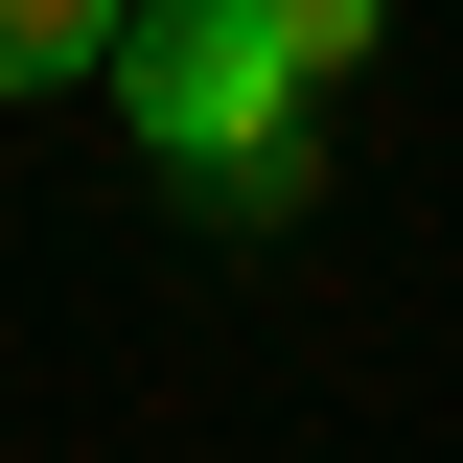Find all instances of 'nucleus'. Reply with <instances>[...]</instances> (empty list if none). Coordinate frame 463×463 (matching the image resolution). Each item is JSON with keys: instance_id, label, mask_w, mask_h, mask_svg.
Masks as SVG:
<instances>
[{"instance_id": "2", "label": "nucleus", "mask_w": 463, "mask_h": 463, "mask_svg": "<svg viewBox=\"0 0 463 463\" xmlns=\"http://www.w3.org/2000/svg\"><path fill=\"white\" fill-rule=\"evenodd\" d=\"M47 70H116V0H0V93H47Z\"/></svg>"}, {"instance_id": "1", "label": "nucleus", "mask_w": 463, "mask_h": 463, "mask_svg": "<svg viewBox=\"0 0 463 463\" xmlns=\"http://www.w3.org/2000/svg\"><path fill=\"white\" fill-rule=\"evenodd\" d=\"M301 93H325V70H301L255 0H163V24H116V116H139L209 209H301Z\"/></svg>"}, {"instance_id": "3", "label": "nucleus", "mask_w": 463, "mask_h": 463, "mask_svg": "<svg viewBox=\"0 0 463 463\" xmlns=\"http://www.w3.org/2000/svg\"><path fill=\"white\" fill-rule=\"evenodd\" d=\"M255 24H279L301 70H347V47H371V0H255Z\"/></svg>"}]
</instances>
